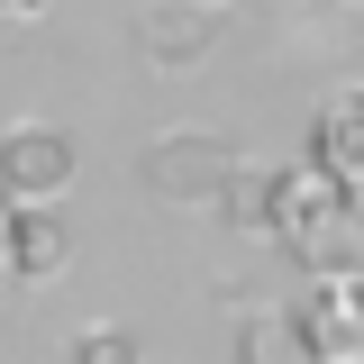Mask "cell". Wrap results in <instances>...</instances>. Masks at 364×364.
Here are the masks:
<instances>
[{
  "label": "cell",
  "mask_w": 364,
  "mask_h": 364,
  "mask_svg": "<svg viewBox=\"0 0 364 364\" xmlns=\"http://www.w3.org/2000/svg\"><path fill=\"white\" fill-rule=\"evenodd\" d=\"M73 364H146V346H136L128 328H82L73 337Z\"/></svg>",
  "instance_id": "10"
},
{
  "label": "cell",
  "mask_w": 364,
  "mask_h": 364,
  "mask_svg": "<svg viewBox=\"0 0 364 364\" xmlns=\"http://www.w3.org/2000/svg\"><path fill=\"white\" fill-rule=\"evenodd\" d=\"M219 18L228 9H210V0H155V9L136 18V46H146L155 73H200L210 46H219Z\"/></svg>",
  "instance_id": "4"
},
{
  "label": "cell",
  "mask_w": 364,
  "mask_h": 364,
  "mask_svg": "<svg viewBox=\"0 0 364 364\" xmlns=\"http://www.w3.org/2000/svg\"><path fill=\"white\" fill-rule=\"evenodd\" d=\"M73 173H82V146L64 128H9L0 136V200H64L73 191Z\"/></svg>",
  "instance_id": "3"
},
{
  "label": "cell",
  "mask_w": 364,
  "mask_h": 364,
  "mask_svg": "<svg viewBox=\"0 0 364 364\" xmlns=\"http://www.w3.org/2000/svg\"><path fill=\"white\" fill-rule=\"evenodd\" d=\"M310 146H318V164H328V173H337V182L364 200V82H355V91H337V100L318 109Z\"/></svg>",
  "instance_id": "6"
},
{
  "label": "cell",
  "mask_w": 364,
  "mask_h": 364,
  "mask_svg": "<svg viewBox=\"0 0 364 364\" xmlns=\"http://www.w3.org/2000/svg\"><path fill=\"white\" fill-rule=\"evenodd\" d=\"M9 219H18V210L0 200V310H9V282H28V273H18V237H9Z\"/></svg>",
  "instance_id": "11"
},
{
  "label": "cell",
  "mask_w": 364,
  "mask_h": 364,
  "mask_svg": "<svg viewBox=\"0 0 364 364\" xmlns=\"http://www.w3.org/2000/svg\"><path fill=\"white\" fill-rule=\"evenodd\" d=\"M291 318H301V337H310L318 364H364V273L355 282H318Z\"/></svg>",
  "instance_id": "5"
},
{
  "label": "cell",
  "mask_w": 364,
  "mask_h": 364,
  "mask_svg": "<svg viewBox=\"0 0 364 364\" xmlns=\"http://www.w3.org/2000/svg\"><path fill=\"white\" fill-rule=\"evenodd\" d=\"M0 9H9V18H37V9H46V0H0Z\"/></svg>",
  "instance_id": "12"
},
{
  "label": "cell",
  "mask_w": 364,
  "mask_h": 364,
  "mask_svg": "<svg viewBox=\"0 0 364 364\" xmlns=\"http://www.w3.org/2000/svg\"><path fill=\"white\" fill-rule=\"evenodd\" d=\"M228 173H237V155H228V136L210 128H173L146 146V191L164 200V210H219Z\"/></svg>",
  "instance_id": "2"
},
{
  "label": "cell",
  "mask_w": 364,
  "mask_h": 364,
  "mask_svg": "<svg viewBox=\"0 0 364 364\" xmlns=\"http://www.w3.org/2000/svg\"><path fill=\"white\" fill-rule=\"evenodd\" d=\"M237 364H318V355H310V337H301L291 310H255L237 328Z\"/></svg>",
  "instance_id": "8"
},
{
  "label": "cell",
  "mask_w": 364,
  "mask_h": 364,
  "mask_svg": "<svg viewBox=\"0 0 364 364\" xmlns=\"http://www.w3.org/2000/svg\"><path fill=\"white\" fill-rule=\"evenodd\" d=\"M210 9H228V0H210Z\"/></svg>",
  "instance_id": "13"
},
{
  "label": "cell",
  "mask_w": 364,
  "mask_h": 364,
  "mask_svg": "<svg viewBox=\"0 0 364 364\" xmlns=\"http://www.w3.org/2000/svg\"><path fill=\"white\" fill-rule=\"evenodd\" d=\"M273 237H282L291 273H310V282H355L364 273V200L318 155L301 173H273Z\"/></svg>",
  "instance_id": "1"
},
{
  "label": "cell",
  "mask_w": 364,
  "mask_h": 364,
  "mask_svg": "<svg viewBox=\"0 0 364 364\" xmlns=\"http://www.w3.org/2000/svg\"><path fill=\"white\" fill-rule=\"evenodd\" d=\"M18 219H9V237H18V273L28 282H46V273L73 264V228L55 219V200H9Z\"/></svg>",
  "instance_id": "7"
},
{
  "label": "cell",
  "mask_w": 364,
  "mask_h": 364,
  "mask_svg": "<svg viewBox=\"0 0 364 364\" xmlns=\"http://www.w3.org/2000/svg\"><path fill=\"white\" fill-rule=\"evenodd\" d=\"M219 210H228V228L237 237H273V173H228V191H219Z\"/></svg>",
  "instance_id": "9"
}]
</instances>
